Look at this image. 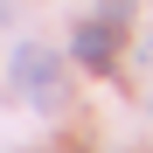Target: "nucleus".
I'll list each match as a JSON object with an SVG mask.
<instances>
[{"mask_svg": "<svg viewBox=\"0 0 153 153\" xmlns=\"http://www.w3.org/2000/svg\"><path fill=\"white\" fill-rule=\"evenodd\" d=\"M70 56L84 63V70H111V56H118V28H111V21H84V28L70 35Z\"/></svg>", "mask_w": 153, "mask_h": 153, "instance_id": "obj_2", "label": "nucleus"}, {"mask_svg": "<svg viewBox=\"0 0 153 153\" xmlns=\"http://www.w3.org/2000/svg\"><path fill=\"white\" fill-rule=\"evenodd\" d=\"M14 91L28 97L35 111H56V105H63V70H56V56L35 49V42H21V49H14Z\"/></svg>", "mask_w": 153, "mask_h": 153, "instance_id": "obj_1", "label": "nucleus"}]
</instances>
